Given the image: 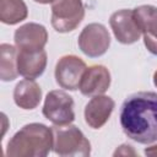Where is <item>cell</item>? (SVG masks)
I'll list each match as a JSON object with an SVG mask.
<instances>
[{
	"label": "cell",
	"instance_id": "cell-1",
	"mask_svg": "<svg viewBox=\"0 0 157 157\" xmlns=\"http://www.w3.org/2000/svg\"><path fill=\"white\" fill-rule=\"evenodd\" d=\"M120 125L131 140L151 145L157 141V93L142 91L130 94L120 108Z\"/></svg>",
	"mask_w": 157,
	"mask_h": 157
},
{
	"label": "cell",
	"instance_id": "cell-2",
	"mask_svg": "<svg viewBox=\"0 0 157 157\" xmlns=\"http://www.w3.org/2000/svg\"><path fill=\"white\" fill-rule=\"evenodd\" d=\"M54 131L40 123L22 126L9 141L7 157H45L53 148Z\"/></svg>",
	"mask_w": 157,
	"mask_h": 157
},
{
	"label": "cell",
	"instance_id": "cell-3",
	"mask_svg": "<svg viewBox=\"0 0 157 157\" xmlns=\"http://www.w3.org/2000/svg\"><path fill=\"white\" fill-rule=\"evenodd\" d=\"M53 151L64 157H87L91 153V144L83 132L75 125H63L53 128Z\"/></svg>",
	"mask_w": 157,
	"mask_h": 157
},
{
	"label": "cell",
	"instance_id": "cell-4",
	"mask_svg": "<svg viewBox=\"0 0 157 157\" xmlns=\"http://www.w3.org/2000/svg\"><path fill=\"white\" fill-rule=\"evenodd\" d=\"M85 17L82 0H54L52 2V26L59 33L74 31Z\"/></svg>",
	"mask_w": 157,
	"mask_h": 157
},
{
	"label": "cell",
	"instance_id": "cell-5",
	"mask_svg": "<svg viewBox=\"0 0 157 157\" xmlns=\"http://www.w3.org/2000/svg\"><path fill=\"white\" fill-rule=\"evenodd\" d=\"M42 112L49 121L58 126L69 125L75 120L74 99L69 93L61 90L48 92Z\"/></svg>",
	"mask_w": 157,
	"mask_h": 157
},
{
	"label": "cell",
	"instance_id": "cell-6",
	"mask_svg": "<svg viewBox=\"0 0 157 157\" xmlns=\"http://www.w3.org/2000/svg\"><path fill=\"white\" fill-rule=\"evenodd\" d=\"M81 52L90 58H98L107 53L110 45V34L102 23H90L80 33L77 40Z\"/></svg>",
	"mask_w": 157,
	"mask_h": 157
},
{
	"label": "cell",
	"instance_id": "cell-7",
	"mask_svg": "<svg viewBox=\"0 0 157 157\" xmlns=\"http://www.w3.org/2000/svg\"><path fill=\"white\" fill-rule=\"evenodd\" d=\"M87 66L81 58L76 55H64L55 65V81L64 90L76 91L80 87Z\"/></svg>",
	"mask_w": 157,
	"mask_h": 157
},
{
	"label": "cell",
	"instance_id": "cell-8",
	"mask_svg": "<svg viewBox=\"0 0 157 157\" xmlns=\"http://www.w3.org/2000/svg\"><path fill=\"white\" fill-rule=\"evenodd\" d=\"M109 25L114 37L121 44H132L142 36L140 26L134 15V10L121 9L113 12L109 18Z\"/></svg>",
	"mask_w": 157,
	"mask_h": 157
},
{
	"label": "cell",
	"instance_id": "cell-9",
	"mask_svg": "<svg viewBox=\"0 0 157 157\" xmlns=\"http://www.w3.org/2000/svg\"><path fill=\"white\" fill-rule=\"evenodd\" d=\"M13 39L17 49L37 52L44 49L48 42V32L43 25L28 22L15 31Z\"/></svg>",
	"mask_w": 157,
	"mask_h": 157
},
{
	"label": "cell",
	"instance_id": "cell-10",
	"mask_svg": "<svg viewBox=\"0 0 157 157\" xmlns=\"http://www.w3.org/2000/svg\"><path fill=\"white\" fill-rule=\"evenodd\" d=\"M134 15L144 36L147 50L157 55V7L153 5H140L134 9Z\"/></svg>",
	"mask_w": 157,
	"mask_h": 157
},
{
	"label": "cell",
	"instance_id": "cell-11",
	"mask_svg": "<svg viewBox=\"0 0 157 157\" xmlns=\"http://www.w3.org/2000/svg\"><path fill=\"white\" fill-rule=\"evenodd\" d=\"M110 72L103 65H92L83 72L80 92L86 97H93L103 94L110 86Z\"/></svg>",
	"mask_w": 157,
	"mask_h": 157
},
{
	"label": "cell",
	"instance_id": "cell-12",
	"mask_svg": "<svg viewBox=\"0 0 157 157\" xmlns=\"http://www.w3.org/2000/svg\"><path fill=\"white\" fill-rule=\"evenodd\" d=\"M114 101L109 96H93L85 107V121L92 129H101L114 110Z\"/></svg>",
	"mask_w": 157,
	"mask_h": 157
},
{
	"label": "cell",
	"instance_id": "cell-13",
	"mask_svg": "<svg viewBox=\"0 0 157 157\" xmlns=\"http://www.w3.org/2000/svg\"><path fill=\"white\" fill-rule=\"evenodd\" d=\"M17 69L18 74L25 78L34 80L39 77L47 66V53L44 49L37 52L17 49Z\"/></svg>",
	"mask_w": 157,
	"mask_h": 157
},
{
	"label": "cell",
	"instance_id": "cell-14",
	"mask_svg": "<svg viewBox=\"0 0 157 157\" xmlns=\"http://www.w3.org/2000/svg\"><path fill=\"white\" fill-rule=\"evenodd\" d=\"M42 99V88L31 78L20 81L13 90V101L17 107L31 110L39 105Z\"/></svg>",
	"mask_w": 157,
	"mask_h": 157
},
{
	"label": "cell",
	"instance_id": "cell-15",
	"mask_svg": "<svg viewBox=\"0 0 157 157\" xmlns=\"http://www.w3.org/2000/svg\"><path fill=\"white\" fill-rule=\"evenodd\" d=\"M17 47L7 43L0 45V78L4 82L13 81L20 74L17 69Z\"/></svg>",
	"mask_w": 157,
	"mask_h": 157
},
{
	"label": "cell",
	"instance_id": "cell-16",
	"mask_svg": "<svg viewBox=\"0 0 157 157\" xmlns=\"http://www.w3.org/2000/svg\"><path fill=\"white\" fill-rule=\"evenodd\" d=\"M28 9L23 0H1L0 21L5 25H16L26 20Z\"/></svg>",
	"mask_w": 157,
	"mask_h": 157
},
{
	"label": "cell",
	"instance_id": "cell-17",
	"mask_svg": "<svg viewBox=\"0 0 157 157\" xmlns=\"http://www.w3.org/2000/svg\"><path fill=\"white\" fill-rule=\"evenodd\" d=\"M114 156H136V152L134 151L132 146L124 144V145L119 146V147L115 150Z\"/></svg>",
	"mask_w": 157,
	"mask_h": 157
},
{
	"label": "cell",
	"instance_id": "cell-18",
	"mask_svg": "<svg viewBox=\"0 0 157 157\" xmlns=\"http://www.w3.org/2000/svg\"><path fill=\"white\" fill-rule=\"evenodd\" d=\"M145 155L150 156V157H157V144L151 145L150 147H146L145 148Z\"/></svg>",
	"mask_w": 157,
	"mask_h": 157
},
{
	"label": "cell",
	"instance_id": "cell-19",
	"mask_svg": "<svg viewBox=\"0 0 157 157\" xmlns=\"http://www.w3.org/2000/svg\"><path fill=\"white\" fill-rule=\"evenodd\" d=\"M34 1L38 4H52L54 0H34Z\"/></svg>",
	"mask_w": 157,
	"mask_h": 157
},
{
	"label": "cell",
	"instance_id": "cell-20",
	"mask_svg": "<svg viewBox=\"0 0 157 157\" xmlns=\"http://www.w3.org/2000/svg\"><path fill=\"white\" fill-rule=\"evenodd\" d=\"M153 83H155V86L157 87V70H156L155 74H153Z\"/></svg>",
	"mask_w": 157,
	"mask_h": 157
}]
</instances>
